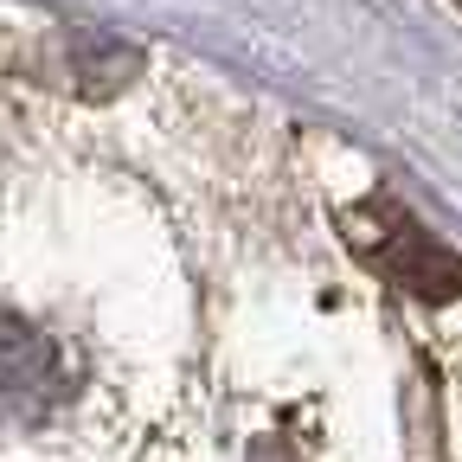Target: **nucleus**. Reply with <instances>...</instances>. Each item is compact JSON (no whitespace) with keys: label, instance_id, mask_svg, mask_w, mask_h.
I'll return each instance as SVG.
<instances>
[{"label":"nucleus","instance_id":"2","mask_svg":"<svg viewBox=\"0 0 462 462\" xmlns=\"http://www.w3.org/2000/svg\"><path fill=\"white\" fill-rule=\"evenodd\" d=\"M65 392H71V379L58 366L51 334L26 328V321H0V411L7 418H45Z\"/></svg>","mask_w":462,"mask_h":462},{"label":"nucleus","instance_id":"1","mask_svg":"<svg viewBox=\"0 0 462 462\" xmlns=\"http://www.w3.org/2000/svg\"><path fill=\"white\" fill-rule=\"evenodd\" d=\"M346 238L360 245V257L379 276H392L398 289H411V296H424V302L462 296V257L449 245H437L398 199H366L354 218H346Z\"/></svg>","mask_w":462,"mask_h":462}]
</instances>
